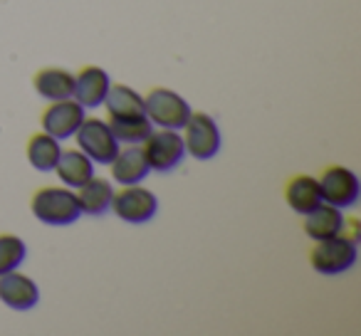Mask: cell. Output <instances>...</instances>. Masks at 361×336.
Returning <instances> with one entry per match:
<instances>
[{
    "label": "cell",
    "mask_w": 361,
    "mask_h": 336,
    "mask_svg": "<svg viewBox=\"0 0 361 336\" xmlns=\"http://www.w3.org/2000/svg\"><path fill=\"white\" fill-rule=\"evenodd\" d=\"M30 208L37 220L45 223V225H55V228L72 225V223L82 216L75 193L67 191V188H55V186L37 188V191L32 193Z\"/></svg>",
    "instance_id": "6da1fadb"
},
{
    "label": "cell",
    "mask_w": 361,
    "mask_h": 336,
    "mask_svg": "<svg viewBox=\"0 0 361 336\" xmlns=\"http://www.w3.org/2000/svg\"><path fill=\"white\" fill-rule=\"evenodd\" d=\"M144 111L149 121L161 129H183L191 116V106L180 94L166 87H154L144 97Z\"/></svg>",
    "instance_id": "7a4b0ae2"
},
{
    "label": "cell",
    "mask_w": 361,
    "mask_h": 336,
    "mask_svg": "<svg viewBox=\"0 0 361 336\" xmlns=\"http://www.w3.org/2000/svg\"><path fill=\"white\" fill-rule=\"evenodd\" d=\"M356 262V240L349 235H334L326 240H317L310 250V265L319 275H341L351 270Z\"/></svg>",
    "instance_id": "3957f363"
},
{
    "label": "cell",
    "mask_w": 361,
    "mask_h": 336,
    "mask_svg": "<svg viewBox=\"0 0 361 336\" xmlns=\"http://www.w3.org/2000/svg\"><path fill=\"white\" fill-rule=\"evenodd\" d=\"M141 151L151 171H173L186 156V144L176 129H151V134L141 141Z\"/></svg>",
    "instance_id": "277c9868"
},
{
    "label": "cell",
    "mask_w": 361,
    "mask_h": 336,
    "mask_svg": "<svg viewBox=\"0 0 361 336\" xmlns=\"http://www.w3.org/2000/svg\"><path fill=\"white\" fill-rule=\"evenodd\" d=\"M111 211L116 213V218L124 223H131V225H144L159 211V201L156 196L144 186H121V191H116L111 196Z\"/></svg>",
    "instance_id": "5b68a950"
},
{
    "label": "cell",
    "mask_w": 361,
    "mask_h": 336,
    "mask_svg": "<svg viewBox=\"0 0 361 336\" xmlns=\"http://www.w3.org/2000/svg\"><path fill=\"white\" fill-rule=\"evenodd\" d=\"M186 131V151L198 161H208L221 151V129H218L216 119L211 114H203V111H191L188 121L183 124Z\"/></svg>",
    "instance_id": "8992f818"
},
{
    "label": "cell",
    "mask_w": 361,
    "mask_h": 336,
    "mask_svg": "<svg viewBox=\"0 0 361 336\" xmlns=\"http://www.w3.org/2000/svg\"><path fill=\"white\" fill-rule=\"evenodd\" d=\"M322 201L336 208H349L359 201V178L346 166H326L319 173Z\"/></svg>",
    "instance_id": "52a82bcc"
},
{
    "label": "cell",
    "mask_w": 361,
    "mask_h": 336,
    "mask_svg": "<svg viewBox=\"0 0 361 336\" xmlns=\"http://www.w3.org/2000/svg\"><path fill=\"white\" fill-rule=\"evenodd\" d=\"M75 134H77V146H80V151H85L97 163H111V158H114L116 151H119V141L114 139V134H111V129L106 126V121H102V119H85Z\"/></svg>",
    "instance_id": "ba28073f"
},
{
    "label": "cell",
    "mask_w": 361,
    "mask_h": 336,
    "mask_svg": "<svg viewBox=\"0 0 361 336\" xmlns=\"http://www.w3.org/2000/svg\"><path fill=\"white\" fill-rule=\"evenodd\" d=\"M40 121H42V131H47L55 139H67L85 121V106L77 99H70V97L67 99H57L42 111Z\"/></svg>",
    "instance_id": "9c48e42d"
},
{
    "label": "cell",
    "mask_w": 361,
    "mask_h": 336,
    "mask_svg": "<svg viewBox=\"0 0 361 336\" xmlns=\"http://www.w3.org/2000/svg\"><path fill=\"white\" fill-rule=\"evenodd\" d=\"M0 301L11 309L25 311L40 301V290H37L35 280L18 270H11L6 275H0Z\"/></svg>",
    "instance_id": "30bf717a"
},
{
    "label": "cell",
    "mask_w": 361,
    "mask_h": 336,
    "mask_svg": "<svg viewBox=\"0 0 361 336\" xmlns=\"http://www.w3.org/2000/svg\"><path fill=\"white\" fill-rule=\"evenodd\" d=\"M109 75H106L102 67L97 65H85L80 72L75 75V97L85 109H94V106H102L106 92H109Z\"/></svg>",
    "instance_id": "8fae6325"
},
{
    "label": "cell",
    "mask_w": 361,
    "mask_h": 336,
    "mask_svg": "<svg viewBox=\"0 0 361 336\" xmlns=\"http://www.w3.org/2000/svg\"><path fill=\"white\" fill-rule=\"evenodd\" d=\"M149 163L144 158V151L139 144H129L126 149H119L116 156L111 158V178L121 186H131V183H141L149 173Z\"/></svg>",
    "instance_id": "7c38bea8"
},
{
    "label": "cell",
    "mask_w": 361,
    "mask_h": 336,
    "mask_svg": "<svg viewBox=\"0 0 361 336\" xmlns=\"http://www.w3.org/2000/svg\"><path fill=\"white\" fill-rule=\"evenodd\" d=\"M285 201L295 213L307 216L310 211H314L317 206H322V203H324V201H322L319 181H317L314 176H307V173H297V176L287 178Z\"/></svg>",
    "instance_id": "4fadbf2b"
},
{
    "label": "cell",
    "mask_w": 361,
    "mask_h": 336,
    "mask_svg": "<svg viewBox=\"0 0 361 336\" xmlns=\"http://www.w3.org/2000/svg\"><path fill=\"white\" fill-rule=\"evenodd\" d=\"M344 230H346V220H344V216H341V208L329 206V203L317 206L314 211H310L305 218V232L314 242L341 235Z\"/></svg>",
    "instance_id": "5bb4252c"
},
{
    "label": "cell",
    "mask_w": 361,
    "mask_h": 336,
    "mask_svg": "<svg viewBox=\"0 0 361 336\" xmlns=\"http://www.w3.org/2000/svg\"><path fill=\"white\" fill-rule=\"evenodd\" d=\"M102 104L106 106V119H131V116L146 114L144 97L126 85H109Z\"/></svg>",
    "instance_id": "9a60e30c"
},
{
    "label": "cell",
    "mask_w": 361,
    "mask_h": 336,
    "mask_svg": "<svg viewBox=\"0 0 361 336\" xmlns=\"http://www.w3.org/2000/svg\"><path fill=\"white\" fill-rule=\"evenodd\" d=\"M32 85H35V92L40 97L50 101L57 99H67L75 92V75L62 67H42L35 77H32Z\"/></svg>",
    "instance_id": "2e32d148"
},
{
    "label": "cell",
    "mask_w": 361,
    "mask_h": 336,
    "mask_svg": "<svg viewBox=\"0 0 361 336\" xmlns=\"http://www.w3.org/2000/svg\"><path fill=\"white\" fill-rule=\"evenodd\" d=\"M57 176L65 186H75L80 188L85 181H90L94 176V166H92V158L80 149H67L60 154V161L55 166Z\"/></svg>",
    "instance_id": "e0dca14e"
},
{
    "label": "cell",
    "mask_w": 361,
    "mask_h": 336,
    "mask_svg": "<svg viewBox=\"0 0 361 336\" xmlns=\"http://www.w3.org/2000/svg\"><path fill=\"white\" fill-rule=\"evenodd\" d=\"M75 196H77V203H80L82 213H87V216H102L104 211H109L114 188H111L109 181H104V178L92 176L90 181L82 183Z\"/></svg>",
    "instance_id": "ac0fdd59"
},
{
    "label": "cell",
    "mask_w": 361,
    "mask_h": 336,
    "mask_svg": "<svg viewBox=\"0 0 361 336\" xmlns=\"http://www.w3.org/2000/svg\"><path fill=\"white\" fill-rule=\"evenodd\" d=\"M27 161L35 166L37 171H55L57 161H60V141L50 136L47 131H37L27 139Z\"/></svg>",
    "instance_id": "d6986e66"
},
{
    "label": "cell",
    "mask_w": 361,
    "mask_h": 336,
    "mask_svg": "<svg viewBox=\"0 0 361 336\" xmlns=\"http://www.w3.org/2000/svg\"><path fill=\"white\" fill-rule=\"evenodd\" d=\"M106 126L111 129L114 139L119 144H141L151 134V121L146 114L131 116V119H106Z\"/></svg>",
    "instance_id": "ffe728a7"
},
{
    "label": "cell",
    "mask_w": 361,
    "mask_h": 336,
    "mask_svg": "<svg viewBox=\"0 0 361 336\" xmlns=\"http://www.w3.org/2000/svg\"><path fill=\"white\" fill-rule=\"evenodd\" d=\"M25 242L13 232H0V275L18 270L25 260Z\"/></svg>",
    "instance_id": "44dd1931"
}]
</instances>
